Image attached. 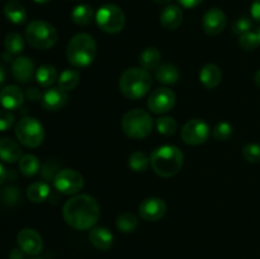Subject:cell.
I'll use <instances>...</instances> for the list:
<instances>
[{
	"label": "cell",
	"mask_w": 260,
	"mask_h": 259,
	"mask_svg": "<svg viewBox=\"0 0 260 259\" xmlns=\"http://www.w3.org/2000/svg\"><path fill=\"white\" fill-rule=\"evenodd\" d=\"M0 201L7 206L18 205L20 201L19 188L14 187V185H9V187L4 188L0 193Z\"/></svg>",
	"instance_id": "cell-34"
},
{
	"label": "cell",
	"mask_w": 260,
	"mask_h": 259,
	"mask_svg": "<svg viewBox=\"0 0 260 259\" xmlns=\"http://www.w3.org/2000/svg\"><path fill=\"white\" fill-rule=\"evenodd\" d=\"M253 28V22H251L250 18L248 17H240L233 23L231 25V30H233L235 35H244L246 32H250V29Z\"/></svg>",
	"instance_id": "cell-37"
},
{
	"label": "cell",
	"mask_w": 260,
	"mask_h": 259,
	"mask_svg": "<svg viewBox=\"0 0 260 259\" xmlns=\"http://www.w3.org/2000/svg\"><path fill=\"white\" fill-rule=\"evenodd\" d=\"M89 240L99 250H108L113 245V234L103 226L93 228L89 234Z\"/></svg>",
	"instance_id": "cell-21"
},
{
	"label": "cell",
	"mask_w": 260,
	"mask_h": 259,
	"mask_svg": "<svg viewBox=\"0 0 260 259\" xmlns=\"http://www.w3.org/2000/svg\"><path fill=\"white\" fill-rule=\"evenodd\" d=\"M137 225H139V218L129 212H123L117 217L116 226L119 231L124 234L134 233L136 230Z\"/></svg>",
	"instance_id": "cell-30"
},
{
	"label": "cell",
	"mask_w": 260,
	"mask_h": 259,
	"mask_svg": "<svg viewBox=\"0 0 260 259\" xmlns=\"http://www.w3.org/2000/svg\"><path fill=\"white\" fill-rule=\"evenodd\" d=\"M24 102V93L15 85H8L0 90V104L4 109H18Z\"/></svg>",
	"instance_id": "cell-17"
},
{
	"label": "cell",
	"mask_w": 260,
	"mask_h": 259,
	"mask_svg": "<svg viewBox=\"0 0 260 259\" xmlns=\"http://www.w3.org/2000/svg\"><path fill=\"white\" fill-rule=\"evenodd\" d=\"M15 136L22 145L35 149L45 140V128L38 119L24 117L15 124Z\"/></svg>",
	"instance_id": "cell-7"
},
{
	"label": "cell",
	"mask_w": 260,
	"mask_h": 259,
	"mask_svg": "<svg viewBox=\"0 0 260 259\" xmlns=\"http://www.w3.org/2000/svg\"><path fill=\"white\" fill-rule=\"evenodd\" d=\"M53 170H55V168L51 165V163H46L42 168L43 178H45V179H51V178H55V175H53Z\"/></svg>",
	"instance_id": "cell-42"
},
{
	"label": "cell",
	"mask_w": 260,
	"mask_h": 259,
	"mask_svg": "<svg viewBox=\"0 0 260 259\" xmlns=\"http://www.w3.org/2000/svg\"><path fill=\"white\" fill-rule=\"evenodd\" d=\"M68 91L57 86V88L47 89L43 93L41 103L46 111H60L68 103Z\"/></svg>",
	"instance_id": "cell-16"
},
{
	"label": "cell",
	"mask_w": 260,
	"mask_h": 259,
	"mask_svg": "<svg viewBox=\"0 0 260 259\" xmlns=\"http://www.w3.org/2000/svg\"><path fill=\"white\" fill-rule=\"evenodd\" d=\"M212 135L218 141H228L233 136V126L229 122H218L213 127Z\"/></svg>",
	"instance_id": "cell-36"
},
{
	"label": "cell",
	"mask_w": 260,
	"mask_h": 259,
	"mask_svg": "<svg viewBox=\"0 0 260 259\" xmlns=\"http://www.w3.org/2000/svg\"><path fill=\"white\" fill-rule=\"evenodd\" d=\"M156 128L164 136L174 135L178 130V123L173 117H160L156 119Z\"/></svg>",
	"instance_id": "cell-33"
},
{
	"label": "cell",
	"mask_w": 260,
	"mask_h": 259,
	"mask_svg": "<svg viewBox=\"0 0 260 259\" xmlns=\"http://www.w3.org/2000/svg\"><path fill=\"white\" fill-rule=\"evenodd\" d=\"M256 35H258V38H259V43H260V28L258 30H256Z\"/></svg>",
	"instance_id": "cell-50"
},
{
	"label": "cell",
	"mask_w": 260,
	"mask_h": 259,
	"mask_svg": "<svg viewBox=\"0 0 260 259\" xmlns=\"http://www.w3.org/2000/svg\"><path fill=\"white\" fill-rule=\"evenodd\" d=\"M228 18L220 8H211L205 13L202 19V28L208 36H218L225 29Z\"/></svg>",
	"instance_id": "cell-12"
},
{
	"label": "cell",
	"mask_w": 260,
	"mask_h": 259,
	"mask_svg": "<svg viewBox=\"0 0 260 259\" xmlns=\"http://www.w3.org/2000/svg\"><path fill=\"white\" fill-rule=\"evenodd\" d=\"M19 169L25 177H33L40 170V160L32 154L23 155L19 160Z\"/></svg>",
	"instance_id": "cell-29"
},
{
	"label": "cell",
	"mask_w": 260,
	"mask_h": 259,
	"mask_svg": "<svg viewBox=\"0 0 260 259\" xmlns=\"http://www.w3.org/2000/svg\"><path fill=\"white\" fill-rule=\"evenodd\" d=\"M57 79V70L52 65H42L36 70V80L43 88L51 86Z\"/></svg>",
	"instance_id": "cell-26"
},
{
	"label": "cell",
	"mask_w": 260,
	"mask_h": 259,
	"mask_svg": "<svg viewBox=\"0 0 260 259\" xmlns=\"http://www.w3.org/2000/svg\"><path fill=\"white\" fill-rule=\"evenodd\" d=\"M5 79H7V71H5L4 66L0 65V85H2V84L4 83Z\"/></svg>",
	"instance_id": "cell-45"
},
{
	"label": "cell",
	"mask_w": 260,
	"mask_h": 259,
	"mask_svg": "<svg viewBox=\"0 0 260 259\" xmlns=\"http://www.w3.org/2000/svg\"><path fill=\"white\" fill-rule=\"evenodd\" d=\"M250 13L251 17L260 23V0H254L250 8Z\"/></svg>",
	"instance_id": "cell-41"
},
{
	"label": "cell",
	"mask_w": 260,
	"mask_h": 259,
	"mask_svg": "<svg viewBox=\"0 0 260 259\" xmlns=\"http://www.w3.org/2000/svg\"><path fill=\"white\" fill-rule=\"evenodd\" d=\"M140 65L145 70H156L161 65V52L156 47H147L140 53Z\"/></svg>",
	"instance_id": "cell-23"
},
{
	"label": "cell",
	"mask_w": 260,
	"mask_h": 259,
	"mask_svg": "<svg viewBox=\"0 0 260 259\" xmlns=\"http://www.w3.org/2000/svg\"><path fill=\"white\" fill-rule=\"evenodd\" d=\"M58 86L63 90L69 91L73 90L78 86L79 81H80V74L78 70H73V69H68V70H63L60 74L57 79Z\"/></svg>",
	"instance_id": "cell-28"
},
{
	"label": "cell",
	"mask_w": 260,
	"mask_h": 259,
	"mask_svg": "<svg viewBox=\"0 0 260 259\" xmlns=\"http://www.w3.org/2000/svg\"><path fill=\"white\" fill-rule=\"evenodd\" d=\"M151 86V75L149 71L141 68L127 69L119 78V90L127 99H132V101L146 95Z\"/></svg>",
	"instance_id": "cell-3"
},
{
	"label": "cell",
	"mask_w": 260,
	"mask_h": 259,
	"mask_svg": "<svg viewBox=\"0 0 260 259\" xmlns=\"http://www.w3.org/2000/svg\"><path fill=\"white\" fill-rule=\"evenodd\" d=\"M139 213L145 221L160 220L167 213V203L157 197H150L142 201L139 206Z\"/></svg>",
	"instance_id": "cell-14"
},
{
	"label": "cell",
	"mask_w": 260,
	"mask_h": 259,
	"mask_svg": "<svg viewBox=\"0 0 260 259\" xmlns=\"http://www.w3.org/2000/svg\"><path fill=\"white\" fill-rule=\"evenodd\" d=\"M157 5H170L173 0H154Z\"/></svg>",
	"instance_id": "cell-47"
},
{
	"label": "cell",
	"mask_w": 260,
	"mask_h": 259,
	"mask_svg": "<svg viewBox=\"0 0 260 259\" xmlns=\"http://www.w3.org/2000/svg\"><path fill=\"white\" fill-rule=\"evenodd\" d=\"M5 50L10 53V55H18L24 48V38L19 35L18 32H10L8 33L7 37L4 40Z\"/></svg>",
	"instance_id": "cell-31"
},
{
	"label": "cell",
	"mask_w": 260,
	"mask_h": 259,
	"mask_svg": "<svg viewBox=\"0 0 260 259\" xmlns=\"http://www.w3.org/2000/svg\"><path fill=\"white\" fill-rule=\"evenodd\" d=\"M25 40L36 50H48L56 45L58 33L48 22L32 20L25 28Z\"/></svg>",
	"instance_id": "cell-6"
},
{
	"label": "cell",
	"mask_w": 260,
	"mask_h": 259,
	"mask_svg": "<svg viewBox=\"0 0 260 259\" xmlns=\"http://www.w3.org/2000/svg\"><path fill=\"white\" fill-rule=\"evenodd\" d=\"M5 177H7V172H5L4 167H3V165L0 164V185H2L3 183H4Z\"/></svg>",
	"instance_id": "cell-46"
},
{
	"label": "cell",
	"mask_w": 260,
	"mask_h": 259,
	"mask_svg": "<svg viewBox=\"0 0 260 259\" xmlns=\"http://www.w3.org/2000/svg\"><path fill=\"white\" fill-rule=\"evenodd\" d=\"M150 164V159L146 156L145 152L135 151L134 154L129 155L128 157V167L131 168L134 172L142 173L147 169Z\"/></svg>",
	"instance_id": "cell-32"
},
{
	"label": "cell",
	"mask_w": 260,
	"mask_h": 259,
	"mask_svg": "<svg viewBox=\"0 0 260 259\" xmlns=\"http://www.w3.org/2000/svg\"><path fill=\"white\" fill-rule=\"evenodd\" d=\"M175 102H177V96L172 89L159 88L155 89L150 94L147 99V107L152 113L162 114L168 113L175 106Z\"/></svg>",
	"instance_id": "cell-11"
},
{
	"label": "cell",
	"mask_w": 260,
	"mask_h": 259,
	"mask_svg": "<svg viewBox=\"0 0 260 259\" xmlns=\"http://www.w3.org/2000/svg\"><path fill=\"white\" fill-rule=\"evenodd\" d=\"M22 157V149L19 144L9 137L0 139V159L5 163H15Z\"/></svg>",
	"instance_id": "cell-20"
},
{
	"label": "cell",
	"mask_w": 260,
	"mask_h": 259,
	"mask_svg": "<svg viewBox=\"0 0 260 259\" xmlns=\"http://www.w3.org/2000/svg\"><path fill=\"white\" fill-rule=\"evenodd\" d=\"M62 216L75 230H90L101 217V206L93 196L75 195L63 205Z\"/></svg>",
	"instance_id": "cell-1"
},
{
	"label": "cell",
	"mask_w": 260,
	"mask_h": 259,
	"mask_svg": "<svg viewBox=\"0 0 260 259\" xmlns=\"http://www.w3.org/2000/svg\"><path fill=\"white\" fill-rule=\"evenodd\" d=\"M75 2H78V0H75Z\"/></svg>",
	"instance_id": "cell-52"
},
{
	"label": "cell",
	"mask_w": 260,
	"mask_h": 259,
	"mask_svg": "<svg viewBox=\"0 0 260 259\" xmlns=\"http://www.w3.org/2000/svg\"><path fill=\"white\" fill-rule=\"evenodd\" d=\"M25 95H27V98L30 99V101H40V99H42L43 94L41 93L37 88H29L25 91Z\"/></svg>",
	"instance_id": "cell-40"
},
{
	"label": "cell",
	"mask_w": 260,
	"mask_h": 259,
	"mask_svg": "<svg viewBox=\"0 0 260 259\" xmlns=\"http://www.w3.org/2000/svg\"><path fill=\"white\" fill-rule=\"evenodd\" d=\"M155 78L159 83L165 84V85H173V84L178 83L180 78L179 69L172 63H161L155 70Z\"/></svg>",
	"instance_id": "cell-22"
},
{
	"label": "cell",
	"mask_w": 260,
	"mask_h": 259,
	"mask_svg": "<svg viewBox=\"0 0 260 259\" xmlns=\"http://www.w3.org/2000/svg\"><path fill=\"white\" fill-rule=\"evenodd\" d=\"M183 161L184 155L182 150L174 145H162L156 147L150 156L152 170L162 178H170L178 174L182 169Z\"/></svg>",
	"instance_id": "cell-2"
},
{
	"label": "cell",
	"mask_w": 260,
	"mask_h": 259,
	"mask_svg": "<svg viewBox=\"0 0 260 259\" xmlns=\"http://www.w3.org/2000/svg\"><path fill=\"white\" fill-rule=\"evenodd\" d=\"M200 80L206 89H215L222 80V71L216 63H207L201 69Z\"/></svg>",
	"instance_id": "cell-18"
},
{
	"label": "cell",
	"mask_w": 260,
	"mask_h": 259,
	"mask_svg": "<svg viewBox=\"0 0 260 259\" xmlns=\"http://www.w3.org/2000/svg\"><path fill=\"white\" fill-rule=\"evenodd\" d=\"M243 156L249 163L260 161V145L259 144H248L243 149Z\"/></svg>",
	"instance_id": "cell-38"
},
{
	"label": "cell",
	"mask_w": 260,
	"mask_h": 259,
	"mask_svg": "<svg viewBox=\"0 0 260 259\" xmlns=\"http://www.w3.org/2000/svg\"><path fill=\"white\" fill-rule=\"evenodd\" d=\"M211 135L210 126L203 119L193 118L189 119L182 128V140L187 145L197 146V145L205 144Z\"/></svg>",
	"instance_id": "cell-10"
},
{
	"label": "cell",
	"mask_w": 260,
	"mask_h": 259,
	"mask_svg": "<svg viewBox=\"0 0 260 259\" xmlns=\"http://www.w3.org/2000/svg\"><path fill=\"white\" fill-rule=\"evenodd\" d=\"M202 2L203 0H178V3L187 9H193V8L198 7Z\"/></svg>",
	"instance_id": "cell-43"
},
{
	"label": "cell",
	"mask_w": 260,
	"mask_h": 259,
	"mask_svg": "<svg viewBox=\"0 0 260 259\" xmlns=\"http://www.w3.org/2000/svg\"><path fill=\"white\" fill-rule=\"evenodd\" d=\"M12 74L17 81L27 84L32 80L35 73V62L27 56H19L12 63Z\"/></svg>",
	"instance_id": "cell-15"
},
{
	"label": "cell",
	"mask_w": 260,
	"mask_h": 259,
	"mask_svg": "<svg viewBox=\"0 0 260 259\" xmlns=\"http://www.w3.org/2000/svg\"><path fill=\"white\" fill-rule=\"evenodd\" d=\"M4 14L14 24H23L27 20V12L24 7L17 2H9L4 7Z\"/></svg>",
	"instance_id": "cell-25"
},
{
	"label": "cell",
	"mask_w": 260,
	"mask_h": 259,
	"mask_svg": "<svg viewBox=\"0 0 260 259\" xmlns=\"http://www.w3.org/2000/svg\"><path fill=\"white\" fill-rule=\"evenodd\" d=\"M254 81H255L256 86H258V88H260V70H258L255 73V76H254Z\"/></svg>",
	"instance_id": "cell-48"
},
{
	"label": "cell",
	"mask_w": 260,
	"mask_h": 259,
	"mask_svg": "<svg viewBox=\"0 0 260 259\" xmlns=\"http://www.w3.org/2000/svg\"><path fill=\"white\" fill-rule=\"evenodd\" d=\"M24 251L22 250L20 248H14L9 254L10 259H23L24 258Z\"/></svg>",
	"instance_id": "cell-44"
},
{
	"label": "cell",
	"mask_w": 260,
	"mask_h": 259,
	"mask_svg": "<svg viewBox=\"0 0 260 259\" xmlns=\"http://www.w3.org/2000/svg\"><path fill=\"white\" fill-rule=\"evenodd\" d=\"M51 188L46 182H35L27 188V197L30 202L41 203L47 200Z\"/></svg>",
	"instance_id": "cell-24"
},
{
	"label": "cell",
	"mask_w": 260,
	"mask_h": 259,
	"mask_svg": "<svg viewBox=\"0 0 260 259\" xmlns=\"http://www.w3.org/2000/svg\"><path fill=\"white\" fill-rule=\"evenodd\" d=\"M53 185L60 193L66 196H75L83 189L84 178L74 169H62L56 173Z\"/></svg>",
	"instance_id": "cell-9"
},
{
	"label": "cell",
	"mask_w": 260,
	"mask_h": 259,
	"mask_svg": "<svg viewBox=\"0 0 260 259\" xmlns=\"http://www.w3.org/2000/svg\"><path fill=\"white\" fill-rule=\"evenodd\" d=\"M17 241L19 248L29 255H38L42 251L43 241L40 234L33 229H23L18 233Z\"/></svg>",
	"instance_id": "cell-13"
},
{
	"label": "cell",
	"mask_w": 260,
	"mask_h": 259,
	"mask_svg": "<svg viewBox=\"0 0 260 259\" xmlns=\"http://www.w3.org/2000/svg\"><path fill=\"white\" fill-rule=\"evenodd\" d=\"M95 20L98 27L109 35L119 33L126 24L123 10L114 4H104L96 10Z\"/></svg>",
	"instance_id": "cell-8"
},
{
	"label": "cell",
	"mask_w": 260,
	"mask_h": 259,
	"mask_svg": "<svg viewBox=\"0 0 260 259\" xmlns=\"http://www.w3.org/2000/svg\"><path fill=\"white\" fill-rule=\"evenodd\" d=\"M96 56V43L88 33L74 36L66 47V57L74 68H86Z\"/></svg>",
	"instance_id": "cell-4"
},
{
	"label": "cell",
	"mask_w": 260,
	"mask_h": 259,
	"mask_svg": "<svg viewBox=\"0 0 260 259\" xmlns=\"http://www.w3.org/2000/svg\"><path fill=\"white\" fill-rule=\"evenodd\" d=\"M33 259H40V258H33Z\"/></svg>",
	"instance_id": "cell-51"
},
{
	"label": "cell",
	"mask_w": 260,
	"mask_h": 259,
	"mask_svg": "<svg viewBox=\"0 0 260 259\" xmlns=\"http://www.w3.org/2000/svg\"><path fill=\"white\" fill-rule=\"evenodd\" d=\"M183 22V12L177 5H167L160 14V23L165 29H177Z\"/></svg>",
	"instance_id": "cell-19"
},
{
	"label": "cell",
	"mask_w": 260,
	"mask_h": 259,
	"mask_svg": "<svg viewBox=\"0 0 260 259\" xmlns=\"http://www.w3.org/2000/svg\"><path fill=\"white\" fill-rule=\"evenodd\" d=\"M33 2H36L37 4H47V3L51 2V0H33Z\"/></svg>",
	"instance_id": "cell-49"
},
{
	"label": "cell",
	"mask_w": 260,
	"mask_h": 259,
	"mask_svg": "<svg viewBox=\"0 0 260 259\" xmlns=\"http://www.w3.org/2000/svg\"><path fill=\"white\" fill-rule=\"evenodd\" d=\"M260 45L256 32H246L239 38V46L245 51H254Z\"/></svg>",
	"instance_id": "cell-35"
},
{
	"label": "cell",
	"mask_w": 260,
	"mask_h": 259,
	"mask_svg": "<svg viewBox=\"0 0 260 259\" xmlns=\"http://www.w3.org/2000/svg\"><path fill=\"white\" fill-rule=\"evenodd\" d=\"M14 124V114L8 109L0 111V131H8Z\"/></svg>",
	"instance_id": "cell-39"
},
{
	"label": "cell",
	"mask_w": 260,
	"mask_h": 259,
	"mask_svg": "<svg viewBox=\"0 0 260 259\" xmlns=\"http://www.w3.org/2000/svg\"><path fill=\"white\" fill-rule=\"evenodd\" d=\"M93 17L94 10L88 4L76 5L71 12V19L78 25H88L93 20Z\"/></svg>",
	"instance_id": "cell-27"
},
{
	"label": "cell",
	"mask_w": 260,
	"mask_h": 259,
	"mask_svg": "<svg viewBox=\"0 0 260 259\" xmlns=\"http://www.w3.org/2000/svg\"><path fill=\"white\" fill-rule=\"evenodd\" d=\"M152 126H154V121H152L151 114L141 108L127 112L122 118V130L129 139H145L151 134Z\"/></svg>",
	"instance_id": "cell-5"
}]
</instances>
